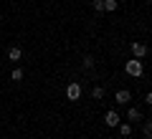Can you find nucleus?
Listing matches in <instances>:
<instances>
[{"label": "nucleus", "instance_id": "f257e3e1", "mask_svg": "<svg viewBox=\"0 0 152 139\" xmlns=\"http://www.w3.org/2000/svg\"><path fill=\"white\" fill-rule=\"evenodd\" d=\"M124 71H127V76H132V79H140V76L145 74V61H142V58L127 61V63H124Z\"/></svg>", "mask_w": 152, "mask_h": 139}, {"label": "nucleus", "instance_id": "f03ea898", "mask_svg": "<svg viewBox=\"0 0 152 139\" xmlns=\"http://www.w3.org/2000/svg\"><path fill=\"white\" fill-rule=\"evenodd\" d=\"M66 99H69V101H79V99H81V84H79V81H71V84L66 86Z\"/></svg>", "mask_w": 152, "mask_h": 139}, {"label": "nucleus", "instance_id": "7ed1b4c3", "mask_svg": "<svg viewBox=\"0 0 152 139\" xmlns=\"http://www.w3.org/2000/svg\"><path fill=\"white\" fill-rule=\"evenodd\" d=\"M119 122H122V116L114 111V109H109V111L104 114V124H107L109 129H117V127H119Z\"/></svg>", "mask_w": 152, "mask_h": 139}, {"label": "nucleus", "instance_id": "20e7f679", "mask_svg": "<svg viewBox=\"0 0 152 139\" xmlns=\"http://www.w3.org/2000/svg\"><path fill=\"white\" fill-rule=\"evenodd\" d=\"M132 56H134V58H145L147 56V43H142V41H132Z\"/></svg>", "mask_w": 152, "mask_h": 139}, {"label": "nucleus", "instance_id": "39448f33", "mask_svg": "<svg viewBox=\"0 0 152 139\" xmlns=\"http://www.w3.org/2000/svg\"><path fill=\"white\" fill-rule=\"evenodd\" d=\"M114 101L122 104V106H124V104H129V101H132V91H129V89H119L117 94H114Z\"/></svg>", "mask_w": 152, "mask_h": 139}, {"label": "nucleus", "instance_id": "423d86ee", "mask_svg": "<svg viewBox=\"0 0 152 139\" xmlns=\"http://www.w3.org/2000/svg\"><path fill=\"white\" fill-rule=\"evenodd\" d=\"M20 58H23V51L18 48V46H10V48H8V61H13V63H18Z\"/></svg>", "mask_w": 152, "mask_h": 139}, {"label": "nucleus", "instance_id": "0eeeda50", "mask_svg": "<svg viewBox=\"0 0 152 139\" xmlns=\"http://www.w3.org/2000/svg\"><path fill=\"white\" fill-rule=\"evenodd\" d=\"M91 96H94V101H102V99L107 96V89H104V86H94Z\"/></svg>", "mask_w": 152, "mask_h": 139}, {"label": "nucleus", "instance_id": "6e6552de", "mask_svg": "<svg viewBox=\"0 0 152 139\" xmlns=\"http://www.w3.org/2000/svg\"><path fill=\"white\" fill-rule=\"evenodd\" d=\"M127 116H129V122H140V119H142V114H140V109H137V106H129Z\"/></svg>", "mask_w": 152, "mask_h": 139}, {"label": "nucleus", "instance_id": "1a4fd4ad", "mask_svg": "<svg viewBox=\"0 0 152 139\" xmlns=\"http://www.w3.org/2000/svg\"><path fill=\"white\" fill-rule=\"evenodd\" d=\"M117 8H119V0H104V10L117 13Z\"/></svg>", "mask_w": 152, "mask_h": 139}, {"label": "nucleus", "instance_id": "9d476101", "mask_svg": "<svg viewBox=\"0 0 152 139\" xmlns=\"http://www.w3.org/2000/svg\"><path fill=\"white\" fill-rule=\"evenodd\" d=\"M23 76H26V71H23L20 66H15V68L10 71V79H13V81H23Z\"/></svg>", "mask_w": 152, "mask_h": 139}, {"label": "nucleus", "instance_id": "9b49d317", "mask_svg": "<svg viewBox=\"0 0 152 139\" xmlns=\"http://www.w3.org/2000/svg\"><path fill=\"white\" fill-rule=\"evenodd\" d=\"M119 134H122V137H129V134H132V124H122L119 122Z\"/></svg>", "mask_w": 152, "mask_h": 139}, {"label": "nucleus", "instance_id": "f8f14e48", "mask_svg": "<svg viewBox=\"0 0 152 139\" xmlns=\"http://www.w3.org/2000/svg\"><path fill=\"white\" fill-rule=\"evenodd\" d=\"M142 132H145V139H150V137H152V124H150V122H145Z\"/></svg>", "mask_w": 152, "mask_h": 139}, {"label": "nucleus", "instance_id": "ddd939ff", "mask_svg": "<svg viewBox=\"0 0 152 139\" xmlns=\"http://www.w3.org/2000/svg\"><path fill=\"white\" fill-rule=\"evenodd\" d=\"M91 8H94V10H104V0H91Z\"/></svg>", "mask_w": 152, "mask_h": 139}, {"label": "nucleus", "instance_id": "4468645a", "mask_svg": "<svg viewBox=\"0 0 152 139\" xmlns=\"http://www.w3.org/2000/svg\"><path fill=\"white\" fill-rule=\"evenodd\" d=\"M84 66L91 68V66H94V56H84Z\"/></svg>", "mask_w": 152, "mask_h": 139}, {"label": "nucleus", "instance_id": "2eb2a0df", "mask_svg": "<svg viewBox=\"0 0 152 139\" xmlns=\"http://www.w3.org/2000/svg\"><path fill=\"white\" fill-rule=\"evenodd\" d=\"M0 63H3V58H0Z\"/></svg>", "mask_w": 152, "mask_h": 139}]
</instances>
